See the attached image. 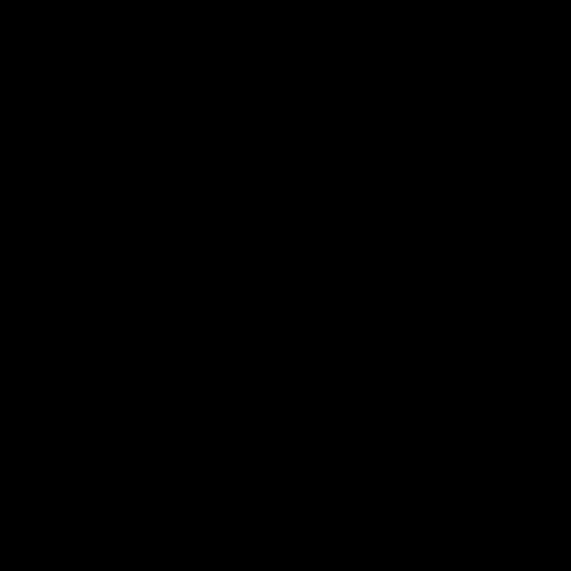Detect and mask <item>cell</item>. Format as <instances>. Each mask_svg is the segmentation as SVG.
Masks as SVG:
<instances>
[{
	"instance_id": "6da1fadb",
	"label": "cell",
	"mask_w": 571,
	"mask_h": 571,
	"mask_svg": "<svg viewBox=\"0 0 571 571\" xmlns=\"http://www.w3.org/2000/svg\"><path fill=\"white\" fill-rule=\"evenodd\" d=\"M249 565H256V571H269V565H276V551H229V571H249Z\"/></svg>"
}]
</instances>
